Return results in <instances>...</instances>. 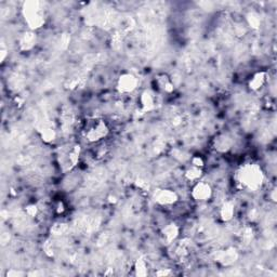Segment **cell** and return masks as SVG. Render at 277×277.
<instances>
[{
	"instance_id": "obj_7",
	"label": "cell",
	"mask_w": 277,
	"mask_h": 277,
	"mask_svg": "<svg viewBox=\"0 0 277 277\" xmlns=\"http://www.w3.org/2000/svg\"><path fill=\"white\" fill-rule=\"evenodd\" d=\"M153 198L160 206H172L178 203L179 195L171 188H159L154 193Z\"/></svg>"
},
{
	"instance_id": "obj_3",
	"label": "cell",
	"mask_w": 277,
	"mask_h": 277,
	"mask_svg": "<svg viewBox=\"0 0 277 277\" xmlns=\"http://www.w3.org/2000/svg\"><path fill=\"white\" fill-rule=\"evenodd\" d=\"M85 138L90 143H96L110 134V127L102 118H92L85 124Z\"/></svg>"
},
{
	"instance_id": "obj_8",
	"label": "cell",
	"mask_w": 277,
	"mask_h": 277,
	"mask_svg": "<svg viewBox=\"0 0 277 277\" xmlns=\"http://www.w3.org/2000/svg\"><path fill=\"white\" fill-rule=\"evenodd\" d=\"M215 260L223 267H230L238 260V252L234 248H226L216 252L215 254Z\"/></svg>"
},
{
	"instance_id": "obj_11",
	"label": "cell",
	"mask_w": 277,
	"mask_h": 277,
	"mask_svg": "<svg viewBox=\"0 0 277 277\" xmlns=\"http://www.w3.org/2000/svg\"><path fill=\"white\" fill-rule=\"evenodd\" d=\"M233 146V140L227 134L220 133L213 140V148L218 153H227Z\"/></svg>"
},
{
	"instance_id": "obj_20",
	"label": "cell",
	"mask_w": 277,
	"mask_h": 277,
	"mask_svg": "<svg viewBox=\"0 0 277 277\" xmlns=\"http://www.w3.org/2000/svg\"><path fill=\"white\" fill-rule=\"evenodd\" d=\"M247 23L251 29L258 30L261 26V19H260V16L257 13L250 12L247 15Z\"/></svg>"
},
{
	"instance_id": "obj_17",
	"label": "cell",
	"mask_w": 277,
	"mask_h": 277,
	"mask_svg": "<svg viewBox=\"0 0 277 277\" xmlns=\"http://www.w3.org/2000/svg\"><path fill=\"white\" fill-rule=\"evenodd\" d=\"M39 135L40 139L42 140V142H45L47 144L52 143L57 139V132L52 127L50 126H43L39 130Z\"/></svg>"
},
{
	"instance_id": "obj_6",
	"label": "cell",
	"mask_w": 277,
	"mask_h": 277,
	"mask_svg": "<svg viewBox=\"0 0 277 277\" xmlns=\"http://www.w3.org/2000/svg\"><path fill=\"white\" fill-rule=\"evenodd\" d=\"M191 196L194 200L199 203H205L213 197V187L209 183L205 181H197L192 187Z\"/></svg>"
},
{
	"instance_id": "obj_24",
	"label": "cell",
	"mask_w": 277,
	"mask_h": 277,
	"mask_svg": "<svg viewBox=\"0 0 277 277\" xmlns=\"http://www.w3.org/2000/svg\"><path fill=\"white\" fill-rule=\"evenodd\" d=\"M191 165L199 167V168H204V166H205V160H204V158H203V157L200 156V155H195V156L192 157Z\"/></svg>"
},
{
	"instance_id": "obj_10",
	"label": "cell",
	"mask_w": 277,
	"mask_h": 277,
	"mask_svg": "<svg viewBox=\"0 0 277 277\" xmlns=\"http://www.w3.org/2000/svg\"><path fill=\"white\" fill-rule=\"evenodd\" d=\"M154 84L157 90L161 92V93L170 94L175 91V84H173L172 79L167 74L161 73L156 75L154 78Z\"/></svg>"
},
{
	"instance_id": "obj_2",
	"label": "cell",
	"mask_w": 277,
	"mask_h": 277,
	"mask_svg": "<svg viewBox=\"0 0 277 277\" xmlns=\"http://www.w3.org/2000/svg\"><path fill=\"white\" fill-rule=\"evenodd\" d=\"M22 15L30 31L40 30L46 24V15L43 12L42 3L37 0L26 1L22 8Z\"/></svg>"
},
{
	"instance_id": "obj_9",
	"label": "cell",
	"mask_w": 277,
	"mask_h": 277,
	"mask_svg": "<svg viewBox=\"0 0 277 277\" xmlns=\"http://www.w3.org/2000/svg\"><path fill=\"white\" fill-rule=\"evenodd\" d=\"M157 104L156 101V95L152 90H144L141 92L139 96V105L140 110L143 113H149L155 110Z\"/></svg>"
},
{
	"instance_id": "obj_12",
	"label": "cell",
	"mask_w": 277,
	"mask_h": 277,
	"mask_svg": "<svg viewBox=\"0 0 277 277\" xmlns=\"http://www.w3.org/2000/svg\"><path fill=\"white\" fill-rule=\"evenodd\" d=\"M37 43V36L34 31H24L19 39V47L22 51L29 52L35 48Z\"/></svg>"
},
{
	"instance_id": "obj_26",
	"label": "cell",
	"mask_w": 277,
	"mask_h": 277,
	"mask_svg": "<svg viewBox=\"0 0 277 277\" xmlns=\"http://www.w3.org/2000/svg\"><path fill=\"white\" fill-rule=\"evenodd\" d=\"M8 56V53H7V50L5 49H1V62H4V60H5V57Z\"/></svg>"
},
{
	"instance_id": "obj_25",
	"label": "cell",
	"mask_w": 277,
	"mask_h": 277,
	"mask_svg": "<svg viewBox=\"0 0 277 277\" xmlns=\"http://www.w3.org/2000/svg\"><path fill=\"white\" fill-rule=\"evenodd\" d=\"M171 274L172 272L169 269H159L157 272H155V275L157 276H169Z\"/></svg>"
},
{
	"instance_id": "obj_14",
	"label": "cell",
	"mask_w": 277,
	"mask_h": 277,
	"mask_svg": "<svg viewBox=\"0 0 277 277\" xmlns=\"http://www.w3.org/2000/svg\"><path fill=\"white\" fill-rule=\"evenodd\" d=\"M160 234L164 242H166L167 244H171L179 237V234H180V227H179V225L175 223V222H170V223H168L162 227Z\"/></svg>"
},
{
	"instance_id": "obj_18",
	"label": "cell",
	"mask_w": 277,
	"mask_h": 277,
	"mask_svg": "<svg viewBox=\"0 0 277 277\" xmlns=\"http://www.w3.org/2000/svg\"><path fill=\"white\" fill-rule=\"evenodd\" d=\"M68 232V224L66 222L58 221L56 223H53L50 227V234L52 236H63Z\"/></svg>"
},
{
	"instance_id": "obj_19",
	"label": "cell",
	"mask_w": 277,
	"mask_h": 277,
	"mask_svg": "<svg viewBox=\"0 0 277 277\" xmlns=\"http://www.w3.org/2000/svg\"><path fill=\"white\" fill-rule=\"evenodd\" d=\"M134 275L135 276H146L149 275V265L148 262L145 261L143 258H139L137 261L134 262Z\"/></svg>"
},
{
	"instance_id": "obj_21",
	"label": "cell",
	"mask_w": 277,
	"mask_h": 277,
	"mask_svg": "<svg viewBox=\"0 0 277 277\" xmlns=\"http://www.w3.org/2000/svg\"><path fill=\"white\" fill-rule=\"evenodd\" d=\"M24 211L26 215H29L30 218L34 219L36 216L39 215V208H38V206L36 204H29L25 206Z\"/></svg>"
},
{
	"instance_id": "obj_22",
	"label": "cell",
	"mask_w": 277,
	"mask_h": 277,
	"mask_svg": "<svg viewBox=\"0 0 277 277\" xmlns=\"http://www.w3.org/2000/svg\"><path fill=\"white\" fill-rule=\"evenodd\" d=\"M42 249H43V251H45L46 256L50 257V258L54 256V246H53V243L51 240H47L45 243H43Z\"/></svg>"
},
{
	"instance_id": "obj_5",
	"label": "cell",
	"mask_w": 277,
	"mask_h": 277,
	"mask_svg": "<svg viewBox=\"0 0 277 277\" xmlns=\"http://www.w3.org/2000/svg\"><path fill=\"white\" fill-rule=\"evenodd\" d=\"M138 86L139 80L137 76L131 73H123L116 80V90L122 94L132 93L134 90H137Z\"/></svg>"
},
{
	"instance_id": "obj_27",
	"label": "cell",
	"mask_w": 277,
	"mask_h": 277,
	"mask_svg": "<svg viewBox=\"0 0 277 277\" xmlns=\"http://www.w3.org/2000/svg\"><path fill=\"white\" fill-rule=\"evenodd\" d=\"M271 197H272V200L275 203L276 202V188L272 189V194H271Z\"/></svg>"
},
{
	"instance_id": "obj_23",
	"label": "cell",
	"mask_w": 277,
	"mask_h": 277,
	"mask_svg": "<svg viewBox=\"0 0 277 277\" xmlns=\"http://www.w3.org/2000/svg\"><path fill=\"white\" fill-rule=\"evenodd\" d=\"M53 210L57 215H61L65 213V210H66V206H65L63 200L59 199V200H56V202L53 203Z\"/></svg>"
},
{
	"instance_id": "obj_16",
	"label": "cell",
	"mask_w": 277,
	"mask_h": 277,
	"mask_svg": "<svg viewBox=\"0 0 277 277\" xmlns=\"http://www.w3.org/2000/svg\"><path fill=\"white\" fill-rule=\"evenodd\" d=\"M203 173H204V168L189 165L185 172H184V177H185V179L188 181L197 182L200 180V178L203 177Z\"/></svg>"
},
{
	"instance_id": "obj_1",
	"label": "cell",
	"mask_w": 277,
	"mask_h": 277,
	"mask_svg": "<svg viewBox=\"0 0 277 277\" xmlns=\"http://www.w3.org/2000/svg\"><path fill=\"white\" fill-rule=\"evenodd\" d=\"M236 185L247 192H256L262 187L264 173L262 168L256 162H246L237 168L234 173Z\"/></svg>"
},
{
	"instance_id": "obj_15",
	"label": "cell",
	"mask_w": 277,
	"mask_h": 277,
	"mask_svg": "<svg viewBox=\"0 0 277 277\" xmlns=\"http://www.w3.org/2000/svg\"><path fill=\"white\" fill-rule=\"evenodd\" d=\"M235 215V204L231 200H226L220 206L219 215L220 219L223 222H230Z\"/></svg>"
},
{
	"instance_id": "obj_13",
	"label": "cell",
	"mask_w": 277,
	"mask_h": 277,
	"mask_svg": "<svg viewBox=\"0 0 277 277\" xmlns=\"http://www.w3.org/2000/svg\"><path fill=\"white\" fill-rule=\"evenodd\" d=\"M268 74L264 70H259L250 76L248 79V88L251 91H259L263 88V86L267 84Z\"/></svg>"
},
{
	"instance_id": "obj_4",
	"label": "cell",
	"mask_w": 277,
	"mask_h": 277,
	"mask_svg": "<svg viewBox=\"0 0 277 277\" xmlns=\"http://www.w3.org/2000/svg\"><path fill=\"white\" fill-rule=\"evenodd\" d=\"M81 155V148L79 144H72L63 151L60 158V166L63 171H69L77 166Z\"/></svg>"
}]
</instances>
